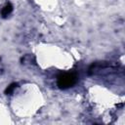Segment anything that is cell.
Returning a JSON list of instances; mask_svg holds the SVG:
<instances>
[{
  "label": "cell",
  "instance_id": "obj_3",
  "mask_svg": "<svg viewBox=\"0 0 125 125\" xmlns=\"http://www.w3.org/2000/svg\"><path fill=\"white\" fill-rule=\"evenodd\" d=\"M16 86H17L16 84H12V85H10V86L6 89V93H7V94H8V93H11V92L14 90V88H15Z\"/></svg>",
  "mask_w": 125,
  "mask_h": 125
},
{
  "label": "cell",
  "instance_id": "obj_1",
  "mask_svg": "<svg viewBox=\"0 0 125 125\" xmlns=\"http://www.w3.org/2000/svg\"><path fill=\"white\" fill-rule=\"evenodd\" d=\"M76 81V75L74 73H63L58 76V85L61 88H68L72 86Z\"/></svg>",
  "mask_w": 125,
  "mask_h": 125
},
{
  "label": "cell",
  "instance_id": "obj_2",
  "mask_svg": "<svg viewBox=\"0 0 125 125\" xmlns=\"http://www.w3.org/2000/svg\"><path fill=\"white\" fill-rule=\"evenodd\" d=\"M12 10H13V8H12V6L10 5V4H8V5H6L3 9H2V11H1V14H2V16L3 17H7L11 12H12Z\"/></svg>",
  "mask_w": 125,
  "mask_h": 125
}]
</instances>
